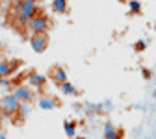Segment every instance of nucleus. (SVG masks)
<instances>
[{
    "label": "nucleus",
    "instance_id": "1",
    "mask_svg": "<svg viewBox=\"0 0 156 139\" xmlns=\"http://www.w3.org/2000/svg\"><path fill=\"white\" fill-rule=\"evenodd\" d=\"M19 106L21 102L15 98L13 93H8L0 98V108H2V117H11V115H17L19 113Z\"/></svg>",
    "mask_w": 156,
    "mask_h": 139
},
{
    "label": "nucleus",
    "instance_id": "2",
    "mask_svg": "<svg viewBox=\"0 0 156 139\" xmlns=\"http://www.w3.org/2000/svg\"><path fill=\"white\" fill-rule=\"evenodd\" d=\"M26 28L30 30V33H47V30L50 28V21H48V17L45 13H37L28 23Z\"/></svg>",
    "mask_w": 156,
    "mask_h": 139
},
{
    "label": "nucleus",
    "instance_id": "3",
    "mask_svg": "<svg viewBox=\"0 0 156 139\" xmlns=\"http://www.w3.org/2000/svg\"><path fill=\"white\" fill-rule=\"evenodd\" d=\"M30 47H32V50L35 54H43L48 48V35L47 33H32Z\"/></svg>",
    "mask_w": 156,
    "mask_h": 139
},
{
    "label": "nucleus",
    "instance_id": "4",
    "mask_svg": "<svg viewBox=\"0 0 156 139\" xmlns=\"http://www.w3.org/2000/svg\"><path fill=\"white\" fill-rule=\"evenodd\" d=\"M48 78L54 82V84H63V82H67V71L63 69V67H60V65H54V67H50V71H48Z\"/></svg>",
    "mask_w": 156,
    "mask_h": 139
},
{
    "label": "nucleus",
    "instance_id": "5",
    "mask_svg": "<svg viewBox=\"0 0 156 139\" xmlns=\"http://www.w3.org/2000/svg\"><path fill=\"white\" fill-rule=\"evenodd\" d=\"M13 95L19 102H32V98H34V93L28 85H15Z\"/></svg>",
    "mask_w": 156,
    "mask_h": 139
},
{
    "label": "nucleus",
    "instance_id": "6",
    "mask_svg": "<svg viewBox=\"0 0 156 139\" xmlns=\"http://www.w3.org/2000/svg\"><path fill=\"white\" fill-rule=\"evenodd\" d=\"M26 82H28V85H34V87H43L45 82H47V78L43 74H39L37 71H32L26 76Z\"/></svg>",
    "mask_w": 156,
    "mask_h": 139
},
{
    "label": "nucleus",
    "instance_id": "7",
    "mask_svg": "<svg viewBox=\"0 0 156 139\" xmlns=\"http://www.w3.org/2000/svg\"><path fill=\"white\" fill-rule=\"evenodd\" d=\"M104 139H123V132L119 128H115L112 123L104 124Z\"/></svg>",
    "mask_w": 156,
    "mask_h": 139
},
{
    "label": "nucleus",
    "instance_id": "8",
    "mask_svg": "<svg viewBox=\"0 0 156 139\" xmlns=\"http://www.w3.org/2000/svg\"><path fill=\"white\" fill-rule=\"evenodd\" d=\"M50 8H52V11L56 15H63V13L69 11V2H67V0H52Z\"/></svg>",
    "mask_w": 156,
    "mask_h": 139
},
{
    "label": "nucleus",
    "instance_id": "9",
    "mask_svg": "<svg viewBox=\"0 0 156 139\" xmlns=\"http://www.w3.org/2000/svg\"><path fill=\"white\" fill-rule=\"evenodd\" d=\"M56 106H58L56 100H54V98H50V96H41V98H39V108L45 109V111H52Z\"/></svg>",
    "mask_w": 156,
    "mask_h": 139
},
{
    "label": "nucleus",
    "instance_id": "10",
    "mask_svg": "<svg viewBox=\"0 0 156 139\" xmlns=\"http://www.w3.org/2000/svg\"><path fill=\"white\" fill-rule=\"evenodd\" d=\"M17 65L19 63H8V61H4V59H0V78H2V76H9L15 71Z\"/></svg>",
    "mask_w": 156,
    "mask_h": 139
},
{
    "label": "nucleus",
    "instance_id": "11",
    "mask_svg": "<svg viewBox=\"0 0 156 139\" xmlns=\"http://www.w3.org/2000/svg\"><path fill=\"white\" fill-rule=\"evenodd\" d=\"M60 89H62V93L63 95H69V96H76L78 95V89L67 80V82H63V84H60Z\"/></svg>",
    "mask_w": 156,
    "mask_h": 139
},
{
    "label": "nucleus",
    "instance_id": "12",
    "mask_svg": "<svg viewBox=\"0 0 156 139\" xmlns=\"http://www.w3.org/2000/svg\"><path fill=\"white\" fill-rule=\"evenodd\" d=\"M63 130H65V135L67 137H76V123L74 121H65L63 123Z\"/></svg>",
    "mask_w": 156,
    "mask_h": 139
},
{
    "label": "nucleus",
    "instance_id": "13",
    "mask_svg": "<svg viewBox=\"0 0 156 139\" xmlns=\"http://www.w3.org/2000/svg\"><path fill=\"white\" fill-rule=\"evenodd\" d=\"M128 11L134 13V15L141 13V4H140V0H128Z\"/></svg>",
    "mask_w": 156,
    "mask_h": 139
},
{
    "label": "nucleus",
    "instance_id": "14",
    "mask_svg": "<svg viewBox=\"0 0 156 139\" xmlns=\"http://www.w3.org/2000/svg\"><path fill=\"white\" fill-rule=\"evenodd\" d=\"M30 111H32V102H21V106H19V113H17V115L26 117V115H30Z\"/></svg>",
    "mask_w": 156,
    "mask_h": 139
},
{
    "label": "nucleus",
    "instance_id": "15",
    "mask_svg": "<svg viewBox=\"0 0 156 139\" xmlns=\"http://www.w3.org/2000/svg\"><path fill=\"white\" fill-rule=\"evenodd\" d=\"M145 48H147V41H145V39H138V41L134 43V50L136 52H143Z\"/></svg>",
    "mask_w": 156,
    "mask_h": 139
},
{
    "label": "nucleus",
    "instance_id": "16",
    "mask_svg": "<svg viewBox=\"0 0 156 139\" xmlns=\"http://www.w3.org/2000/svg\"><path fill=\"white\" fill-rule=\"evenodd\" d=\"M9 85H11L9 76H2V78H0V87H9Z\"/></svg>",
    "mask_w": 156,
    "mask_h": 139
},
{
    "label": "nucleus",
    "instance_id": "17",
    "mask_svg": "<svg viewBox=\"0 0 156 139\" xmlns=\"http://www.w3.org/2000/svg\"><path fill=\"white\" fill-rule=\"evenodd\" d=\"M141 74H143V78H145V80H151V76H152L149 69H143V71H141Z\"/></svg>",
    "mask_w": 156,
    "mask_h": 139
},
{
    "label": "nucleus",
    "instance_id": "18",
    "mask_svg": "<svg viewBox=\"0 0 156 139\" xmlns=\"http://www.w3.org/2000/svg\"><path fill=\"white\" fill-rule=\"evenodd\" d=\"M0 139H8V135H6L4 132H0Z\"/></svg>",
    "mask_w": 156,
    "mask_h": 139
},
{
    "label": "nucleus",
    "instance_id": "19",
    "mask_svg": "<svg viewBox=\"0 0 156 139\" xmlns=\"http://www.w3.org/2000/svg\"><path fill=\"white\" fill-rule=\"evenodd\" d=\"M152 96H154V98H156V89H154V93H152Z\"/></svg>",
    "mask_w": 156,
    "mask_h": 139
},
{
    "label": "nucleus",
    "instance_id": "20",
    "mask_svg": "<svg viewBox=\"0 0 156 139\" xmlns=\"http://www.w3.org/2000/svg\"><path fill=\"white\" fill-rule=\"evenodd\" d=\"M0 119H2V108H0Z\"/></svg>",
    "mask_w": 156,
    "mask_h": 139
},
{
    "label": "nucleus",
    "instance_id": "21",
    "mask_svg": "<svg viewBox=\"0 0 156 139\" xmlns=\"http://www.w3.org/2000/svg\"><path fill=\"white\" fill-rule=\"evenodd\" d=\"M28 2H37V0H28Z\"/></svg>",
    "mask_w": 156,
    "mask_h": 139
},
{
    "label": "nucleus",
    "instance_id": "22",
    "mask_svg": "<svg viewBox=\"0 0 156 139\" xmlns=\"http://www.w3.org/2000/svg\"><path fill=\"white\" fill-rule=\"evenodd\" d=\"M0 98H2V91H0Z\"/></svg>",
    "mask_w": 156,
    "mask_h": 139
},
{
    "label": "nucleus",
    "instance_id": "23",
    "mask_svg": "<svg viewBox=\"0 0 156 139\" xmlns=\"http://www.w3.org/2000/svg\"><path fill=\"white\" fill-rule=\"evenodd\" d=\"M119 2H125V0H119Z\"/></svg>",
    "mask_w": 156,
    "mask_h": 139
},
{
    "label": "nucleus",
    "instance_id": "24",
    "mask_svg": "<svg viewBox=\"0 0 156 139\" xmlns=\"http://www.w3.org/2000/svg\"><path fill=\"white\" fill-rule=\"evenodd\" d=\"M0 59H2V57H0Z\"/></svg>",
    "mask_w": 156,
    "mask_h": 139
}]
</instances>
